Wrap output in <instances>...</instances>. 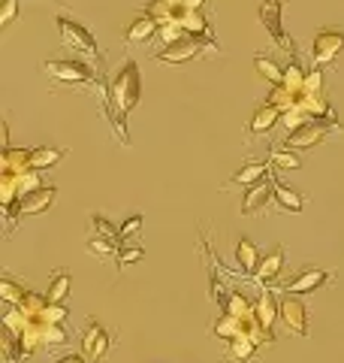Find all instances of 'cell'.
Wrapping results in <instances>:
<instances>
[{
	"label": "cell",
	"instance_id": "1",
	"mask_svg": "<svg viewBox=\"0 0 344 363\" xmlns=\"http://www.w3.org/2000/svg\"><path fill=\"white\" fill-rule=\"evenodd\" d=\"M109 94H112V133L121 145H130L127 116L139 106V64L133 58L124 61L118 70L109 73Z\"/></svg>",
	"mask_w": 344,
	"mask_h": 363
},
{
	"label": "cell",
	"instance_id": "2",
	"mask_svg": "<svg viewBox=\"0 0 344 363\" xmlns=\"http://www.w3.org/2000/svg\"><path fill=\"white\" fill-rule=\"evenodd\" d=\"M205 55H221V43L209 37H185L172 45H164L154 55V61L157 64H188V61L205 58Z\"/></svg>",
	"mask_w": 344,
	"mask_h": 363
},
{
	"label": "cell",
	"instance_id": "3",
	"mask_svg": "<svg viewBox=\"0 0 344 363\" xmlns=\"http://www.w3.org/2000/svg\"><path fill=\"white\" fill-rule=\"evenodd\" d=\"M42 73L52 79V82L70 85V88H85L97 82L94 67L85 61H70V58H57V61H42Z\"/></svg>",
	"mask_w": 344,
	"mask_h": 363
},
{
	"label": "cell",
	"instance_id": "4",
	"mask_svg": "<svg viewBox=\"0 0 344 363\" xmlns=\"http://www.w3.org/2000/svg\"><path fill=\"white\" fill-rule=\"evenodd\" d=\"M336 130H341V133H344V128L338 124V118H336V116H332V118H317V121L302 124L299 130H290V133H287V140H284L281 145H287V149H293V152L314 149V145H320L329 133H336Z\"/></svg>",
	"mask_w": 344,
	"mask_h": 363
},
{
	"label": "cell",
	"instance_id": "5",
	"mask_svg": "<svg viewBox=\"0 0 344 363\" xmlns=\"http://www.w3.org/2000/svg\"><path fill=\"white\" fill-rule=\"evenodd\" d=\"M55 25H57V33H61V43L67 45V49L85 55V58H100L94 33H91L85 25H79V21L70 18V16H57Z\"/></svg>",
	"mask_w": 344,
	"mask_h": 363
},
{
	"label": "cell",
	"instance_id": "6",
	"mask_svg": "<svg viewBox=\"0 0 344 363\" xmlns=\"http://www.w3.org/2000/svg\"><path fill=\"white\" fill-rule=\"evenodd\" d=\"M281 13H284V4H281V0H260V25L266 28V33L272 37V43L278 45L281 52H287L290 58H296V43L284 33Z\"/></svg>",
	"mask_w": 344,
	"mask_h": 363
},
{
	"label": "cell",
	"instance_id": "7",
	"mask_svg": "<svg viewBox=\"0 0 344 363\" xmlns=\"http://www.w3.org/2000/svg\"><path fill=\"white\" fill-rule=\"evenodd\" d=\"M344 52V33L341 30H317L311 40V61L314 67H329Z\"/></svg>",
	"mask_w": 344,
	"mask_h": 363
},
{
	"label": "cell",
	"instance_id": "8",
	"mask_svg": "<svg viewBox=\"0 0 344 363\" xmlns=\"http://www.w3.org/2000/svg\"><path fill=\"white\" fill-rule=\"evenodd\" d=\"M278 312H281V324L287 327V333L293 336H308V309L299 297H290V294H281L278 300Z\"/></svg>",
	"mask_w": 344,
	"mask_h": 363
},
{
	"label": "cell",
	"instance_id": "9",
	"mask_svg": "<svg viewBox=\"0 0 344 363\" xmlns=\"http://www.w3.org/2000/svg\"><path fill=\"white\" fill-rule=\"evenodd\" d=\"M329 279H332V276H329L326 269H320V267H302L281 291L290 294V297H302V294H311V291H317V288H323Z\"/></svg>",
	"mask_w": 344,
	"mask_h": 363
},
{
	"label": "cell",
	"instance_id": "10",
	"mask_svg": "<svg viewBox=\"0 0 344 363\" xmlns=\"http://www.w3.org/2000/svg\"><path fill=\"white\" fill-rule=\"evenodd\" d=\"M109 348H112V336L106 333V327L97 324V321H88L85 333H82V354L91 363H100L109 354Z\"/></svg>",
	"mask_w": 344,
	"mask_h": 363
},
{
	"label": "cell",
	"instance_id": "11",
	"mask_svg": "<svg viewBox=\"0 0 344 363\" xmlns=\"http://www.w3.org/2000/svg\"><path fill=\"white\" fill-rule=\"evenodd\" d=\"M272 200H275V188H272V173H269V179H263V182H257V185L245 188L242 215H248V218H251V215H260Z\"/></svg>",
	"mask_w": 344,
	"mask_h": 363
},
{
	"label": "cell",
	"instance_id": "12",
	"mask_svg": "<svg viewBox=\"0 0 344 363\" xmlns=\"http://www.w3.org/2000/svg\"><path fill=\"white\" fill-rule=\"evenodd\" d=\"M55 197H57V188L55 185H42L37 191H30V194H25V197H21V203H18L21 218H33V215L49 212L55 206Z\"/></svg>",
	"mask_w": 344,
	"mask_h": 363
},
{
	"label": "cell",
	"instance_id": "13",
	"mask_svg": "<svg viewBox=\"0 0 344 363\" xmlns=\"http://www.w3.org/2000/svg\"><path fill=\"white\" fill-rule=\"evenodd\" d=\"M269 173H272V169H269V164H266V161H257V157H251L248 164H242V169H236V173L224 182V188H233V185L251 188V185H257V182L269 179Z\"/></svg>",
	"mask_w": 344,
	"mask_h": 363
},
{
	"label": "cell",
	"instance_id": "14",
	"mask_svg": "<svg viewBox=\"0 0 344 363\" xmlns=\"http://www.w3.org/2000/svg\"><path fill=\"white\" fill-rule=\"evenodd\" d=\"M172 21H178V25L188 30V37H209V40H214L209 18H205L202 13H197V9H185V6H178L176 13H172Z\"/></svg>",
	"mask_w": 344,
	"mask_h": 363
},
{
	"label": "cell",
	"instance_id": "15",
	"mask_svg": "<svg viewBox=\"0 0 344 363\" xmlns=\"http://www.w3.org/2000/svg\"><path fill=\"white\" fill-rule=\"evenodd\" d=\"M157 33H160V21L151 13H142V16L133 18V25L127 28V33H124V43H127V45L148 43L151 37H157Z\"/></svg>",
	"mask_w": 344,
	"mask_h": 363
},
{
	"label": "cell",
	"instance_id": "16",
	"mask_svg": "<svg viewBox=\"0 0 344 363\" xmlns=\"http://www.w3.org/2000/svg\"><path fill=\"white\" fill-rule=\"evenodd\" d=\"M284 118V109H278V106H272V104H266V106H260L257 112H254V118L248 121V136L254 140V136H263V133H269L275 124H278Z\"/></svg>",
	"mask_w": 344,
	"mask_h": 363
},
{
	"label": "cell",
	"instance_id": "17",
	"mask_svg": "<svg viewBox=\"0 0 344 363\" xmlns=\"http://www.w3.org/2000/svg\"><path fill=\"white\" fill-rule=\"evenodd\" d=\"M281 269H284V248L278 245L275 252H269L266 257L260 260V269L254 272V281L260 288H272V281L281 276Z\"/></svg>",
	"mask_w": 344,
	"mask_h": 363
},
{
	"label": "cell",
	"instance_id": "18",
	"mask_svg": "<svg viewBox=\"0 0 344 363\" xmlns=\"http://www.w3.org/2000/svg\"><path fill=\"white\" fill-rule=\"evenodd\" d=\"M254 318L266 327V330H272L275 321H281V312H278V300H275L272 288H263L260 297L254 300Z\"/></svg>",
	"mask_w": 344,
	"mask_h": 363
},
{
	"label": "cell",
	"instance_id": "19",
	"mask_svg": "<svg viewBox=\"0 0 344 363\" xmlns=\"http://www.w3.org/2000/svg\"><path fill=\"white\" fill-rule=\"evenodd\" d=\"M272 188H275V203H278V209H281V212H293V215H299V212L305 209V197H302L296 188L284 185V182H278L275 176H272Z\"/></svg>",
	"mask_w": 344,
	"mask_h": 363
},
{
	"label": "cell",
	"instance_id": "20",
	"mask_svg": "<svg viewBox=\"0 0 344 363\" xmlns=\"http://www.w3.org/2000/svg\"><path fill=\"white\" fill-rule=\"evenodd\" d=\"M260 252H257V245L251 242V240H239V245H236V264H239V272L248 279H254V272L260 269Z\"/></svg>",
	"mask_w": 344,
	"mask_h": 363
},
{
	"label": "cell",
	"instance_id": "21",
	"mask_svg": "<svg viewBox=\"0 0 344 363\" xmlns=\"http://www.w3.org/2000/svg\"><path fill=\"white\" fill-rule=\"evenodd\" d=\"M67 149H61V145H40V149H30V169H37V173H42V169H52L55 164L64 161Z\"/></svg>",
	"mask_w": 344,
	"mask_h": 363
},
{
	"label": "cell",
	"instance_id": "22",
	"mask_svg": "<svg viewBox=\"0 0 344 363\" xmlns=\"http://www.w3.org/2000/svg\"><path fill=\"white\" fill-rule=\"evenodd\" d=\"M0 169L4 173H25V169H30V149H4Z\"/></svg>",
	"mask_w": 344,
	"mask_h": 363
},
{
	"label": "cell",
	"instance_id": "23",
	"mask_svg": "<svg viewBox=\"0 0 344 363\" xmlns=\"http://www.w3.org/2000/svg\"><path fill=\"white\" fill-rule=\"evenodd\" d=\"M70 291H73V279H70V272L57 269L55 276H52V281H49L45 300H49V303H67V297H70Z\"/></svg>",
	"mask_w": 344,
	"mask_h": 363
},
{
	"label": "cell",
	"instance_id": "24",
	"mask_svg": "<svg viewBox=\"0 0 344 363\" xmlns=\"http://www.w3.org/2000/svg\"><path fill=\"white\" fill-rule=\"evenodd\" d=\"M254 70H257L263 79H266L269 85H284V67L275 64L269 55H263V52L254 55Z\"/></svg>",
	"mask_w": 344,
	"mask_h": 363
},
{
	"label": "cell",
	"instance_id": "25",
	"mask_svg": "<svg viewBox=\"0 0 344 363\" xmlns=\"http://www.w3.org/2000/svg\"><path fill=\"white\" fill-rule=\"evenodd\" d=\"M242 321H245V318H233V315H227V312H224V315L212 324V336H214V339H224V342H229V339L242 336Z\"/></svg>",
	"mask_w": 344,
	"mask_h": 363
},
{
	"label": "cell",
	"instance_id": "26",
	"mask_svg": "<svg viewBox=\"0 0 344 363\" xmlns=\"http://www.w3.org/2000/svg\"><path fill=\"white\" fill-rule=\"evenodd\" d=\"M88 230H91V236H103V240H112V242L121 245V240H118V230H121V227H115V224L106 218V215L91 212V215H88Z\"/></svg>",
	"mask_w": 344,
	"mask_h": 363
},
{
	"label": "cell",
	"instance_id": "27",
	"mask_svg": "<svg viewBox=\"0 0 344 363\" xmlns=\"http://www.w3.org/2000/svg\"><path fill=\"white\" fill-rule=\"evenodd\" d=\"M269 161H272V167H278V169H299L302 167V157L296 155L293 149L281 145V143H275L269 149Z\"/></svg>",
	"mask_w": 344,
	"mask_h": 363
},
{
	"label": "cell",
	"instance_id": "28",
	"mask_svg": "<svg viewBox=\"0 0 344 363\" xmlns=\"http://www.w3.org/2000/svg\"><path fill=\"white\" fill-rule=\"evenodd\" d=\"M305 70H302V64H299V58H290V64L284 67V88L290 91L293 97H299L302 94V88H305Z\"/></svg>",
	"mask_w": 344,
	"mask_h": 363
},
{
	"label": "cell",
	"instance_id": "29",
	"mask_svg": "<svg viewBox=\"0 0 344 363\" xmlns=\"http://www.w3.org/2000/svg\"><path fill=\"white\" fill-rule=\"evenodd\" d=\"M221 312L227 315H233V318H251L254 315V303H251L242 291H229V297H227V306Z\"/></svg>",
	"mask_w": 344,
	"mask_h": 363
},
{
	"label": "cell",
	"instance_id": "30",
	"mask_svg": "<svg viewBox=\"0 0 344 363\" xmlns=\"http://www.w3.org/2000/svg\"><path fill=\"white\" fill-rule=\"evenodd\" d=\"M28 294H30V291H25V285H21V281H16L13 276H4V279H0V297H4L9 306H21Z\"/></svg>",
	"mask_w": 344,
	"mask_h": 363
},
{
	"label": "cell",
	"instance_id": "31",
	"mask_svg": "<svg viewBox=\"0 0 344 363\" xmlns=\"http://www.w3.org/2000/svg\"><path fill=\"white\" fill-rule=\"evenodd\" d=\"M254 354H257V345L251 342V339H245V336H236V339H229V342H227V357L229 360L245 363V360H251Z\"/></svg>",
	"mask_w": 344,
	"mask_h": 363
},
{
	"label": "cell",
	"instance_id": "32",
	"mask_svg": "<svg viewBox=\"0 0 344 363\" xmlns=\"http://www.w3.org/2000/svg\"><path fill=\"white\" fill-rule=\"evenodd\" d=\"M142 255H145V248H142V245H136V242H124V245L118 248V255H115V267L124 269V267L136 264V260H142Z\"/></svg>",
	"mask_w": 344,
	"mask_h": 363
},
{
	"label": "cell",
	"instance_id": "33",
	"mask_svg": "<svg viewBox=\"0 0 344 363\" xmlns=\"http://www.w3.org/2000/svg\"><path fill=\"white\" fill-rule=\"evenodd\" d=\"M67 330L64 324H45L42 321V348H57V345H67Z\"/></svg>",
	"mask_w": 344,
	"mask_h": 363
},
{
	"label": "cell",
	"instance_id": "34",
	"mask_svg": "<svg viewBox=\"0 0 344 363\" xmlns=\"http://www.w3.org/2000/svg\"><path fill=\"white\" fill-rule=\"evenodd\" d=\"M88 255H97V257H112V255H118V242H112V240H103V236H88Z\"/></svg>",
	"mask_w": 344,
	"mask_h": 363
},
{
	"label": "cell",
	"instance_id": "35",
	"mask_svg": "<svg viewBox=\"0 0 344 363\" xmlns=\"http://www.w3.org/2000/svg\"><path fill=\"white\" fill-rule=\"evenodd\" d=\"M0 351H4V363H21L25 360V351H21L18 339L13 333H4V342H0Z\"/></svg>",
	"mask_w": 344,
	"mask_h": 363
},
{
	"label": "cell",
	"instance_id": "36",
	"mask_svg": "<svg viewBox=\"0 0 344 363\" xmlns=\"http://www.w3.org/2000/svg\"><path fill=\"white\" fill-rule=\"evenodd\" d=\"M45 306H49V300H45V294H33V291H30L28 297H25V303L16 306V309H21V312H25L28 318H40Z\"/></svg>",
	"mask_w": 344,
	"mask_h": 363
},
{
	"label": "cell",
	"instance_id": "37",
	"mask_svg": "<svg viewBox=\"0 0 344 363\" xmlns=\"http://www.w3.org/2000/svg\"><path fill=\"white\" fill-rule=\"evenodd\" d=\"M142 221H145L142 215H130V218L121 224V230H118V240H121V245H124V242H133L136 236L142 233Z\"/></svg>",
	"mask_w": 344,
	"mask_h": 363
},
{
	"label": "cell",
	"instance_id": "38",
	"mask_svg": "<svg viewBox=\"0 0 344 363\" xmlns=\"http://www.w3.org/2000/svg\"><path fill=\"white\" fill-rule=\"evenodd\" d=\"M67 315H70V312H67V306H64V303H49V306L42 309L40 321H45V324H64V321H67Z\"/></svg>",
	"mask_w": 344,
	"mask_h": 363
},
{
	"label": "cell",
	"instance_id": "39",
	"mask_svg": "<svg viewBox=\"0 0 344 363\" xmlns=\"http://www.w3.org/2000/svg\"><path fill=\"white\" fill-rule=\"evenodd\" d=\"M160 40H164V45H172V43H178V40H185L188 37V30L178 25V21H169V25H160V33H157Z\"/></svg>",
	"mask_w": 344,
	"mask_h": 363
},
{
	"label": "cell",
	"instance_id": "40",
	"mask_svg": "<svg viewBox=\"0 0 344 363\" xmlns=\"http://www.w3.org/2000/svg\"><path fill=\"white\" fill-rule=\"evenodd\" d=\"M305 94H326L323 91V70L320 67H314V70H308V76H305Z\"/></svg>",
	"mask_w": 344,
	"mask_h": 363
},
{
	"label": "cell",
	"instance_id": "41",
	"mask_svg": "<svg viewBox=\"0 0 344 363\" xmlns=\"http://www.w3.org/2000/svg\"><path fill=\"white\" fill-rule=\"evenodd\" d=\"M18 16V0H4V9H0V28H9Z\"/></svg>",
	"mask_w": 344,
	"mask_h": 363
},
{
	"label": "cell",
	"instance_id": "42",
	"mask_svg": "<svg viewBox=\"0 0 344 363\" xmlns=\"http://www.w3.org/2000/svg\"><path fill=\"white\" fill-rule=\"evenodd\" d=\"M57 363H91L85 354H76V351H70V354H61L57 357Z\"/></svg>",
	"mask_w": 344,
	"mask_h": 363
},
{
	"label": "cell",
	"instance_id": "43",
	"mask_svg": "<svg viewBox=\"0 0 344 363\" xmlns=\"http://www.w3.org/2000/svg\"><path fill=\"white\" fill-rule=\"evenodd\" d=\"M205 0H185V9H197V13H202Z\"/></svg>",
	"mask_w": 344,
	"mask_h": 363
},
{
	"label": "cell",
	"instance_id": "44",
	"mask_svg": "<svg viewBox=\"0 0 344 363\" xmlns=\"http://www.w3.org/2000/svg\"><path fill=\"white\" fill-rule=\"evenodd\" d=\"M166 4H169L172 9H178V6H185V0H166Z\"/></svg>",
	"mask_w": 344,
	"mask_h": 363
}]
</instances>
